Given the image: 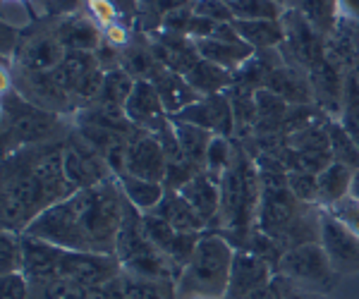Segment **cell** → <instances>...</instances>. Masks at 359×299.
<instances>
[{"instance_id":"1","label":"cell","mask_w":359,"mask_h":299,"mask_svg":"<svg viewBox=\"0 0 359 299\" xmlns=\"http://www.w3.org/2000/svg\"><path fill=\"white\" fill-rule=\"evenodd\" d=\"M125 194L115 175L89 189H77L39 214L22 235L69 251H94L115 256V242L123 225Z\"/></svg>"},{"instance_id":"2","label":"cell","mask_w":359,"mask_h":299,"mask_svg":"<svg viewBox=\"0 0 359 299\" xmlns=\"http://www.w3.org/2000/svg\"><path fill=\"white\" fill-rule=\"evenodd\" d=\"M62 151L65 141H55L27 146L3 156V189H0L3 230L25 232L39 214L77 192V187L65 175Z\"/></svg>"},{"instance_id":"3","label":"cell","mask_w":359,"mask_h":299,"mask_svg":"<svg viewBox=\"0 0 359 299\" xmlns=\"http://www.w3.org/2000/svg\"><path fill=\"white\" fill-rule=\"evenodd\" d=\"M259 199H262V180L252 153L235 139V158L228 172L221 177V211L208 225L237 249L247 235L257 228Z\"/></svg>"},{"instance_id":"4","label":"cell","mask_w":359,"mask_h":299,"mask_svg":"<svg viewBox=\"0 0 359 299\" xmlns=\"http://www.w3.org/2000/svg\"><path fill=\"white\" fill-rule=\"evenodd\" d=\"M72 130V118L41 111L3 82V156L27 146L65 141Z\"/></svg>"},{"instance_id":"5","label":"cell","mask_w":359,"mask_h":299,"mask_svg":"<svg viewBox=\"0 0 359 299\" xmlns=\"http://www.w3.org/2000/svg\"><path fill=\"white\" fill-rule=\"evenodd\" d=\"M235 251L223 235L206 230L192 261L177 280V299H223Z\"/></svg>"},{"instance_id":"6","label":"cell","mask_w":359,"mask_h":299,"mask_svg":"<svg viewBox=\"0 0 359 299\" xmlns=\"http://www.w3.org/2000/svg\"><path fill=\"white\" fill-rule=\"evenodd\" d=\"M142 216L132 206V201L125 197V211H123V225L115 242V256L120 261L125 275L147 280H172L177 283L182 271L172 263V258L163 254L151 239L147 237L142 228Z\"/></svg>"},{"instance_id":"7","label":"cell","mask_w":359,"mask_h":299,"mask_svg":"<svg viewBox=\"0 0 359 299\" xmlns=\"http://www.w3.org/2000/svg\"><path fill=\"white\" fill-rule=\"evenodd\" d=\"M276 275L297 292H318V295L333 290L338 278L321 242L287 249L278 261Z\"/></svg>"},{"instance_id":"8","label":"cell","mask_w":359,"mask_h":299,"mask_svg":"<svg viewBox=\"0 0 359 299\" xmlns=\"http://www.w3.org/2000/svg\"><path fill=\"white\" fill-rule=\"evenodd\" d=\"M65 55L67 50L55 32V17H39L22 32L20 46L10 62L29 72H53L65 60Z\"/></svg>"},{"instance_id":"9","label":"cell","mask_w":359,"mask_h":299,"mask_svg":"<svg viewBox=\"0 0 359 299\" xmlns=\"http://www.w3.org/2000/svg\"><path fill=\"white\" fill-rule=\"evenodd\" d=\"M55 82L67 91L79 108L91 103L98 96L106 79V70L101 67L96 53L89 50H67L65 60L53 70Z\"/></svg>"},{"instance_id":"10","label":"cell","mask_w":359,"mask_h":299,"mask_svg":"<svg viewBox=\"0 0 359 299\" xmlns=\"http://www.w3.org/2000/svg\"><path fill=\"white\" fill-rule=\"evenodd\" d=\"M62 163H65V175L77 189H89L94 185L111 180L113 170L108 160L84 139L74 127L65 139V151H62Z\"/></svg>"},{"instance_id":"11","label":"cell","mask_w":359,"mask_h":299,"mask_svg":"<svg viewBox=\"0 0 359 299\" xmlns=\"http://www.w3.org/2000/svg\"><path fill=\"white\" fill-rule=\"evenodd\" d=\"M283 29H285V41H283L280 50L304 70H311L316 62L326 57L328 39L318 34L309 22L304 20L297 10H285L283 15Z\"/></svg>"},{"instance_id":"12","label":"cell","mask_w":359,"mask_h":299,"mask_svg":"<svg viewBox=\"0 0 359 299\" xmlns=\"http://www.w3.org/2000/svg\"><path fill=\"white\" fill-rule=\"evenodd\" d=\"M172 120L204 127L216 137L235 139V111H233V103H230V96L225 91L213 96H201L192 106H187L184 111L172 115Z\"/></svg>"},{"instance_id":"13","label":"cell","mask_w":359,"mask_h":299,"mask_svg":"<svg viewBox=\"0 0 359 299\" xmlns=\"http://www.w3.org/2000/svg\"><path fill=\"white\" fill-rule=\"evenodd\" d=\"M321 246L326 249L338 275L359 273V237L340 221H335L326 209L321 214Z\"/></svg>"},{"instance_id":"14","label":"cell","mask_w":359,"mask_h":299,"mask_svg":"<svg viewBox=\"0 0 359 299\" xmlns=\"http://www.w3.org/2000/svg\"><path fill=\"white\" fill-rule=\"evenodd\" d=\"M273 275V266L266 258L249 249H237L233 258V268H230L228 290H225L223 299H247L259 287L271 285Z\"/></svg>"},{"instance_id":"15","label":"cell","mask_w":359,"mask_h":299,"mask_svg":"<svg viewBox=\"0 0 359 299\" xmlns=\"http://www.w3.org/2000/svg\"><path fill=\"white\" fill-rule=\"evenodd\" d=\"M125 115L137 130L147 132V134H158L170 125V115H168L163 101H161L151 82L135 84L130 99L125 103Z\"/></svg>"},{"instance_id":"16","label":"cell","mask_w":359,"mask_h":299,"mask_svg":"<svg viewBox=\"0 0 359 299\" xmlns=\"http://www.w3.org/2000/svg\"><path fill=\"white\" fill-rule=\"evenodd\" d=\"M165 170H168V156L163 144L158 141V137L144 132L137 139H132L125 158V172L142 177V180L161 182L163 185Z\"/></svg>"},{"instance_id":"17","label":"cell","mask_w":359,"mask_h":299,"mask_svg":"<svg viewBox=\"0 0 359 299\" xmlns=\"http://www.w3.org/2000/svg\"><path fill=\"white\" fill-rule=\"evenodd\" d=\"M106 299H175L177 283L172 280H147L120 273L106 287Z\"/></svg>"},{"instance_id":"18","label":"cell","mask_w":359,"mask_h":299,"mask_svg":"<svg viewBox=\"0 0 359 299\" xmlns=\"http://www.w3.org/2000/svg\"><path fill=\"white\" fill-rule=\"evenodd\" d=\"M55 32L65 50H89L96 53V48L103 41V32L86 17L82 10L65 17H55Z\"/></svg>"},{"instance_id":"19","label":"cell","mask_w":359,"mask_h":299,"mask_svg":"<svg viewBox=\"0 0 359 299\" xmlns=\"http://www.w3.org/2000/svg\"><path fill=\"white\" fill-rule=\"evenodd\" d=\"M180 194L194 206V211L204 218L206 225H211L216 221L218 211H221V180H216L206 170H201L194 180H189L180 189Z\"/></svg>"},{"instance_id":"20","label":"cell","mask_w":359,"mask_h":299,"mask_svg":"<svg viewBox=\"0 0 359 299\" xmlns=\"http://www.w3.org/2000/svg\"><path fill=\"white\" fill-rule=\"evenodd\" d=\"M151 84L156 86V91H158L161 101H163V106L170 118L201 99V94H196L182 74L168 70V67H161V70L154 74Z\"/></svg>"},{"instance_id":"21","label":"cell","mask_w":359,"mask_h":299,"mask_svg":"<svg viewBox=\"0 0 359 299\" xmlns=\"http://www.w3.org/2000/svg\"><path fill=\"white\" fill-rule=\"evenodd\" d=\"M151 214L163 218L165 223H170L172 228L182 230V232H206L208 230L206 221L196 214L194 206L180 192H172V189H165L163 199H161V204L156 206Z\"/></svg>"},{"instance_id":"22","label":"cell","mask_w":359,"mask_h":299,"mask_svg":"<svg viewBox=\"0 0 359 299\" xmlns=\"http://www.w3.org/2000/svg\"><path fill=\"white\" fill-rule=\"evenodd\" d=\"M196 43V50L204 60L213 62V65L223 67L228 72H237L242 65L252 57L257 50L247 43H223V41H216V39H201V41H194Z\"/></svg>"},{"instance_id":"23","label":"cell","mask_w":359,"mask_h":299,"mask_svg":"<svg viewBox=\"0 0 359 299\" xmlns=\"http://www.w3.org/2000/svg\"><path fill=\"white\" fill-rule=\"evenodd\" d=\"M184 79H187L189 86H192L196 94H201V96L223 94V91H228L230 86L235 84L233 72L213 65V62L204 60V57H199V60L189 67V72L184 74Z\"/></svg>"},{"instance_id":"24","label":"cell","mask_w":359,"mask_h":299,"mask_svg":"<svg viewBox=\"0 0 359 299\" xmlns=\"http://www.w3.org/2000/svg\"><path fill=\"white\" fill-rule=\"evenodd\" d=\"M235 29L240 32L242 41L252 46L254 50H269V48H280L285 41V29L283 22H271V20H235Z\"/></svg>"},{"instance_id":"25","label":"cell","mask_w":359,"mask_h":299,"mask_svg":"<svg viewBox=\"0 0 359 299\" xmlns=\"http://www.w3.org/2000/svg\"><path fill=\"white\" fill-rule=\"evenodd\" d=\"M352 177H355V168L345 163H333L318 175V206L328 209V206L338 204L340 199L350 197Z\"/></svg>"},{"instance_id":"26","label":"cell","mask_w":359,"mask_h":299,"mask_svg":"<svg viewBox=\"0 0 359 299\" xmlns=\"http://www.w3.org/2000/svg\"><path fill=\"white\" fill-rule=\"evenodd\" d=\"M115 180H118L123 194L132 201V206L139 214H151L165 194V187L161 182L142 180V177H135L130 172H120V175H115Z\"/></svg>"},{"instance_id":"27","label":"cell","mask_w":359,"mask_h":299,"mask_svg":"<svg viewBox=\"0 0 359 299\" xmlns=\"http://www.w3.org/2000/svg\"><path fill=\"white\" fill-rule=\"evenodd\" d=\"M285 8L297 10L326 39L338 27V0H285Z\"/></svg>"},{"instance_id":"28","label":"cell","mask_w":359,"mask_h":299,"mask_svg":"<svg viewBox=\"0 0 359 299\" xmlns=\"http://www.w3.org/2000/svg\"><path fill=\"white\" fill-rule=\"evenodd\" d=\"M170 123H172V130H175V137H177V144H180V148H182V153L189 160H194L196 165L204 168L208 146H211V141L216 134H211V132L204 127H196V125H189V123H180V120H172V118H170Z\"/></svg>"},{"instance_id":"29","label":"cell","mask_w":359,"mask_h":299,"mask_svg":"<svg viewBox=\"0 0 359 299\" xmlns=\"http://www.w3.org/2000/svg\"><path fill=\"white\" fill-rule=\"evenodd\" d=\"M192 3L194 0H137V25L147 36H151V34L161 32L163 17L168 13Z\"/></svg>"},{"instance_id":"30","label":"cell","mask_w":359,"mask_h":299,"mask_svg":"<svg viewBox=\"0 0 359 299\" xmlns=\"http://www.w3.org/2000/svg\"><path fill=\"white\" fill-rule=\"evenodd\" d=\"M135 84H137L135 79H132L125 70H120V67H118V70L106 72V79H103L101 91H98V96L91 103L125 111V103H127V99H130Z\"/></svg>"},{"instance_id":"31","label":"cell","mask_w":359,"mask_h":299,"mask_svg":"<svg viewBox=\"0 0 359 299\" xmlns=\"http://www.w3.org/2000/svg\"><path fill=\"white\" fill-rule=\"evenodd\" d=\"M331 123V120H328ZM328 123H318L311 127L297 130L285 137V144L294 151H311V153H331V134Z\"/></svg>"},{"instance_id":"32","label":"cell","mask_w":359,"mask_h":299,"mask_svg":"<svg viewBox=\"0 0 359 299\" xmlns=\"http://www.w3.org/2000/svg\"><path fill=\"white\" fill-rule=\"evenodd\" d=\"M235 20H271L280 22L285 15V5L276 0H228Z\"/></svg>"},{"instance_id":"33","label":"cell","mask_w":359,"mask_h":299,"mask_svg":"<svg viewBox=\"0 0 359 299\" xmlns=\"http://www.w3.org/2000/svg\"><path fill=\"white\" fill-rule=\"evenodd\" d=\"M25 271V235L3 230L0 235V275Z\"/></svg>"},{"instance_id":"34","label":"cell","mask_w":359,"mask_h":299,"mask_svg":"<svg viewBox=\"0 0 359 299\" xmlns=\"http://www.w3.org/2000/svg\"><path fill=\"white\" fill-rule=\"evenodd\" d=\"M328 134H331V153L335 163H345L350 168H359V146L350 137V132L343 127L340 120L328 123Z\"/></svg>"},{"instance_id":"35","label":"cell","mask_w":359,"mask_h":299,"mask_svg":"<svg viewBox=\"0 0 359 299\" xmlns=\"http://www.w3.org/2000/svg\"><path fill=\"white\" fill-rule=\"evenodd\" d=\"M233 158H235V139H228V137H213L211 146H208V153H206V172L213 175L216 180L228 172V168L233 165Z\"/></svg>"},{"instance_id":"36","label":"cell","mask_w":359,"mask_h":299,"mask_svg":"<svg viewBox=\"0 0 359 299\" xmlns=\"http://www.w3.org/2000/svg\"><path fill=\"white\" fill-rule=\"evenodd\" d=\"M41 287V299H106L103 287H86L79 283H69V280H53V283Z\"/></svg>"},{"instance_id":"37","label":"cell","mask_w":359,"mask_h":299,"mask_svg":"<svg viewBox=\"0 0 359 299\" xmlns=\"http://www.w3.org/2000/svg\"><path fill=\"white\" fill-rule=\"evenodd\" d=\"M287 189H290L294 194V199H299L302 204L318 206V175L290 170L287 172Z\"/></svg>"},{"instance_id":"38","label":"cell","mask_w":359,"mask_h":299,"mask_svg":"<svg viewBox=\"0 0 359 299\" xmlns=\"http://www.w3.org/2000/svg\"><path fill=\"white\" fill-rule=\"evenodd\" d=\"M192 8H194V15L208 17V20L216 22V25H230V22H235V15H233V10H230L228 0H194Z\"/></svg>"},{"instance_id":"39","label":"cell","mask_w":359,"mask_h":299,"mask_svg":"<svg viewBox=\"0 0 359 299\" xmlns=\"http://www.w3.org/2000/svg\"><path fill=\"white\" fill-rule=\"evenodd\" d=\"M326 211L335 218V221L343 223L352 235H357L359 237V201L357 199L345 197V199H340L338 204L328 206Z\"/></svg>"},{"instance_id":"40","label":"cell","mask_w":359,"mask_h":299,"mask_svg":"<svg viewBox=\"0 0 359 299\" xmlns=\"http://www.w3.org/2000/svg\"><path fill=\"white\" fill-rule=\"evenodd\" d=\"M84 0H32L36 17H65L82 10Z\"/></svg>"},{"instance_id":"41","label":"cell","mask_w":359,"mask_h":299,"mask_svg":"<svg viewBox=\"0 0 359 299\" xmlns=\"http://www.w3.org/2000/svg\"><path fill=\"white\" fill-rule=\"evenodd\" d=\"M29 278L25 273L0 275V299H29Z\"/></svg>"},{"instance_id":"42","label":"cell","mask_w":359,"mask_h":299,"mask_svg":"<svg viewBox=\"0 0 359 299\" xmlns=\"http://www.w3.org/2000/svg\"><path fill=\"white\" fill-rule=\"evenodd\" d=\"M194 17V8L192 5H184V8H177L172 13H168L163 17V25H161V32L165 34H180V36H187L189 22Z\"/></svg>"},{"instance_id":"43","label":"cell","mask_w":359,"mask_h":299,"mask_svg":"<svg viewBox=\"0 0 359 299\" xmlns=\"http://www.w3.org/2000/svg\"><path fill=\"white\" fill-rule=\"evenodd\" d=\"M216 22H211L208 17H201V15H194L192 22H189V29H187V36L192 41H201V39H211L213 32H216Z\"/></svg>"},{"instance_id":"44","label":"cell","mask_w":359,"mask_h":299,"mask_svg":"<svg viewBox=\"0 0 359 299\" xmlns=\"http://www.w3.org/2000/svg\"><path fill=\"white\" fill-rule=\"evenodd\" d=\"M338 22L359 32V0H338Z\"/></svg>"},{"instance_id":"45","label":"cell","mask_w":359,"mask_h":299,"mask_svg":"<svg viewBox=\"0 0 359 299\" xmlns=\"http://www.w3.org/2000/svg\"><path fill=\"white\" fill-rule=\"evenodd\" d=\"M211 39H216V41H223V43H245L233 22H230V25H218Z\"/></svg>"},{"instance_id":"46","label":"cell","mask_w":359,"mask_h":299,"mask_svg":"<svg viewBox=\"0 0 359 299\" xmlns=\"http://www.w3.org/2000/svg\"><path fill=\"white\" fill-rule=\"evenodd\" d=\"M247 299H283L280 290H278V283H271L266 287H259L257 292H252Z\"/></svg>"},{"instance_id":"47","label":"cell","mask_w":359,"mask_h":299,"mask_svg":"<svg viewBox=\"0 0 359 299\" xmlns=\"http://www.w3.org/2000/svg\"><path fill=\"white\" fill-rule=\"evenodd\" d=\"M350 197L359 201V168L355 170V177H352V187H350Z\"/></svg>"},{"instance_id":"48","label":"cell","mask_w":359,"mask_h":299,"mask_svg":"<svg viewBox=\"0 0 359 299\" xmlns=\"http://www.w3.org/2000/svg\"><path fill=\"white\" fill-rule=\"evenodd\" d=\"M285 299H306L302 292H285Z\"/></svg>"},{"instance_id":"49","label":"cell","mask_w":359,"mask_h":299,"mask_svg":"<svg viewBox=\"0 0 359 299\" xmlns=\"http://www.w3.org/2000/svg\"><path fill=\"white\" fill-rule=\"evenodd\" d=\"M27 3H32V0H27Z\"/></svg>"},{"instance_id":"50","label":"cell","mask_w":359,"mask_h":299,"mask_svg":"<svg viewBox=\"0 0 359 299\" xmlns=\"http://www.w3.org/2000/svg\"><path fill=\"white\" fill-rule=\"evenodd\" d=\"M283 299H285V297H283Z\"/></svg>"}]
</instances>
